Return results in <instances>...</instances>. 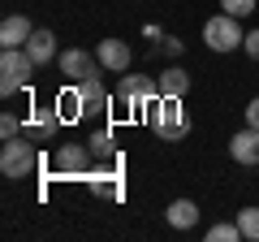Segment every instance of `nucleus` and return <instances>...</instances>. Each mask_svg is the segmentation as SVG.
<instances>
[{"mask_svg":"<svg viewBox=\"0 0 259 242\" xmlns=\"http://www.w3.org/2000/svg\"><path fill=\"white\" fill-rule=\"evenodd\" d=\"M0 173L9 182H22V177H35L39 173V151H35V139L18 134V139H5L0 147Z\"/></svg>","mask_w":259,"mask_h":242,"instance_id":"f257e3e1","label":"nucleus"},{"mask_svg":"<svg viewBox=\"0 0 259 242\" xmlns=\"http://www.w3.org/2000/svg\"><path fill=\"white\" fill-rule=\"evenodd\" d=\"M147 121H151V130H156L164 143H177V139L190 134V117H186L182 100H168V95H160V100L147 108Z\"/></svg>","mask_w":259,"mask_h":242,"instance_id":"f03ea898","label":"nucleus"},{"mask_svg":"<svg viewBox=\"0 0 259 242\" xmlns=\"http://www.w3.org/2000/svg\"><path fill=\"white\" fill-rule=\"evenodd\" d=\"M112 95H117L121 108H130V112H147L151 104L160 100V83H156V78H147V74H130V69H125Z\"/></svg>","mask_w":259,"mask_h":242,"instance_id":"7ed1b4c3","label":"nucleus"},{"mask_svg":"<svg viewBox=\"0 0 259 242\" xmlns=\"http://www.w3.org/2000/svg\"><path fill=\"white\" fill-rule=\"evenodd\" d=\"M35 61H30L26 48H0V95L9 100L13 91H22V87L30 83V74H35Z\"/></svg>","mask_w":259,"mask_h":242,"instance_id":"20e7f679","label":"nucleus"},{"mask_svg":"<svg viewBox=\"0 0 259 242\" xmlns=\"http://www.w3.org/2000/svg\"><path fill=\"white\" fill-rule=\"evenodd\" d=\"M242 39H246V30H242V18H233V13H216L203 22V44L212 52H233V48H242Z\"/></svg>","mask_w":259,"mask_h":242,"instance_id":"39448f33","label":"nucleus"},{"mask_svg":"<svg viewBox=\"0 0 259 242\" xmlns=\"http://www.w3.org/2000/svg\"><path fill=\"white\" fill-rule=\"evenodd\" d=\"M91 143H61V147L52 151V165L61 177H87L91 173Z\"/></svg>","mask_w":259,"mask_h":242,"instance_id":"423d86ee","label":"nucleus"},{"mask_svg":"<svg viewBox=\"0 0 259 242\" xmlns=\"http://www.w3.org/2000/svg\"><path fill=\"white\" fill-rule=\"evenodd\" d=\"M100 56H91L87 48H65L61 52V74L69 78V83H82V78H91V74H100Z\"/></svg>","mask_w":259,"mask_h":242,"instance_id":"0eeeda50","label":"nucleus"},{"mask_svg":"<svg viewBox=\"0 0 259 242\" xmlns=\"http://www.w3.org/2000/svg\"><path fill=\"white\" fill-rule=\"evenodd\" d=\"M56 130H61V112L56 108H30V117H26V126H22V134L26 139H35V143H52L56 139Z\"/></svg>","mask_w":259,"mask_h":242,"instance_id":"6e6552de","label":"nucleus"},{"mask_svg":"<svg viewBox=\"0 0 259 242\" xmlns=\"http://www.w3.org/2000/svg\"><path fill=\"white\" fill-rule=\"evenodd\" d=\"M78 95H82V117H100V112H108V104L117 100V95H108V87L100 83V74L82 78V83H78Z\"/></svg>","mask_w":259,"mask_h":242,"instance_id":"1a4fd4ad","label":"nucleus"},{"mask_svg":"<svg viewBox=\"0 0 259 242\" xmlns=\"http://www.w3.org/2000/svg\"><path fill=\"white\" fill-rule=\"evenodd\" d=\"M95 56H100V65L108 74H125L130 69V44L125 39H100L95 44Z\"/></svg>","mask_w":259,"mask_h":242,"instance_id":"9d476101","label":"nucleus"},{"mask_svg":"<svg viewBox=\"0 0 259 242\" xmlns=\"http://www.w3.org/2000/svg\"><path fill=\"white\" fill-rule=\"evenodd\" d=\"M229 156L238 160V165H259V130L255 126H242L229 139Z\"/></svg>","mask_w":259,"mask_h":242,"instance_id":"9b49d317","label":"nucleus"},{"mask_svg":"<svg viewBox=\"0 0 259 242\" xmlns=\"http://www.w3.org/2000/svg\"><path fill=\"white\" fill-rule=\"evenodd\" d=\"M117 165H121V156H112V169H95V173H87V177H91V190H95L100 199H121V195H125Z\"/></svg>","mask_w":259,"mask_h":242,"instance_id":"f8f14e48","label":"nucleus"},{"mask_svg":"<svg viewBox=\"0 0 259 242\" xmlns=\"http://www.w3.org/2000/svg\"><path fill=\"white\" fill-rule=\"evenodd\" d=\"M30 35H35V26L22 13H9V18L0 22V48H26Z\"/></svg>","mask_w":259,"mask_h":242,"instance_id":"ddd939ff","label":"nucleus"},{"mask_svg":"<svg viewBox=\"0 0 259 242\" xmlns=\"http://www.w3.org/2000/svg\"><path fill=\"white\" fill-rule=\"evenodd\" d=\"M26 52H30L35 65H52V61H56V35L44 30V26H35V35L26 39Z\"/></svg>","mask_w":259,"mask_h":242,"instance_id":"4468645a","label":"nucleus"},{"mask_svg":"<svg viewBox=\"0 0 259 242\" xmlns=\"http://www.w3.org/2000/svg\"><path fill=\"white\" fill-rule=\"evenodd\" d=\"M156 83H160V95H168V100H186V95H190V74H186L182 65H168Z\"/></svg>","mask_w":259,"mask_h":242,"instance_id":"2eb2a0df","label":"nucleus"},{"mask_svg":"<svg viewBox=\"0 0 259 242\" xmlns=\"http://www.w3.org/2000/svg\"><path fill=\"white\" fill-rule=\"evenodd\" d=\"M164 221L173 225V229H194V225H199V204H194V199H173V204L164 208Z\"/></svg>","mask_w":259,"mask_h":242,"instance_id":"dca6fc26","label":"nucleus"},{"mask_svg":"<svg viewBox=\"0 0 259 242\" xmlns=\"http://www.w3.org/2000/svg\"><path fill=\"white\" fill-rule=\"evenodd\" d=\"M87 143H91L95 160H112V156H117V143H112V130H108V126H100V130H95Z\"/></svg>","mask_w":259,"mask_h":242,"instance_id":"f3484780","label":"nucleus"},{"mask_svg":"<svg viewBox=\"0 0 259 242\" xmlns=\"http://www.w3.org/2000/svg\"><path fill=\"white\" fill-rule=\"evenodd\" d=\"M233 221H238V229H242L246 242H259V208H242Z\"/></svg>","mask_w":259,"mask_h":242,"instance_id":"a211bd4d","label":"nucleus"},{"mask_svg":"<svg viewBox=\"0 0 259 242\" xmlns=\"http://www.w3.org/2000/svg\"><path fill=\"white\" fill-rule=\"evenodd\" d=\"M56 112H61V121L82 117V95H78V87H74V91H65L61 100H56Z\"/></svg>","mask_w":259,"mask_h":242,"instance_id":"6ab92c4d","label":"nucleus"},{"mask_svg":"<svg viewBox=\"0 0 259 242\" xmlns=\"http://www.w3.org/2000/svg\"><path fill=\"white\" fill-rule=\"evenodd\" d=\"M238 238H242L238 221H221V225H212V229H207V242H238Z\"/></svg>","mask_w":259,"mask_h":242,"instance_id":"aec40b11","label":"nucleus"},{"mask_svg":"<svg viewBox=\"0 0 259 242\" xmlns=\"http://www.w3.org/2000/svg\"><path fill=\"white\" fill-rule=\"evenodd\" d=\"M255 9V0H221V13H233V18H250Z\"/></svg>","mask_w":259,"mask_h":242,"instance_id":"412c9836","label":"nucleus"},{"mask_svg":"<svg viewBox=\"0 0 259 242\" xmlns=\"http://www.w3.org/2000/svg\"><path fill=\"white\" fill-rule=\"evenodd\" d=\"M22 134V121L13 117V112H5V117H0V139H18Z\"/></svg>","mask_w":259,"mask_h":242,"instance_id":"4be33fe9","label":"nucleus"},{"mask_svg":"<svg viewBox=\"0 0 259 242\" xmlns=\"http://www.w3.org/2000/svg\"><path fill=\"white\" fill-rule=\"evenodd\" d=\"M242 52H246L250 61H259V30H246V39H242Z\"/></svg>","mask_w":259,"mask_h":242,"instance_id":"5701e85b","label":"nucleus"},{"mask_svg":"<svg viewBox=\"0 0 259 242\" xmlns=\"http://www.w3.org/2000/svg\"><path fill=\"white\" fill-rule=\"evenodd\" d=\"M182 48H186V44H182L177 35H164V52H168V56H182Z\"/></svg>","mask_w":259,"mask_h":242,"instance_id":"b1692460","label":"nucleus"},{"mask_svg":"<svg viewBox=\"0 0 259 242\" xmlns=\"http://www.w3.org/2000/svg\"><path fill=\"white\" fill-rule=\"evenodd\" d=\"M246 126H255V130H259V95L246 104Z\"/></svg>","mask_w":259,"mask_h":242,"instance_id":"393cba45","label":"nucleus"}]
</instances>
